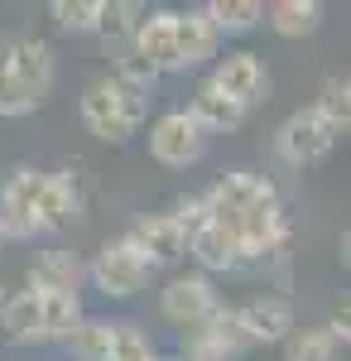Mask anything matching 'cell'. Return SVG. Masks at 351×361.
<instances>
[{
  "label": "cell",
  "mask_w": 351,
  "mask_h": 361,
  "mask_svg": "<svg viewBox=\"0 0 351 361\" xmlns=\"http://www.w3.org/2000/svg\"><path fill=\"white\" fill-rule=\"evenodd\" d=\"M337 140H342V130H337L327 116H318L313 106H298V111L274 130V154H279L284 164H294V169H308V164H318V159H327V154L337 149Z\"/></svg>",
  "instance_id": "obj_5"
},
{
  "label": "cell",
  "mask_w": 351,
  "mask_h": 361,
  "mask_svg": "<svg viewBox=\"0 0 351 361\" xmlns=\"http://www.w3.org/2000/svg\"><path fill=\"white\" fill-rule=\"evenodd\" d=\"M284 361H342V347L323 328H294L284 337Z\"/></svg>",
  "instance_id": "obj_25"
},
{
  "label": "cell",
  "mask_w": 351,
  "mask_h": 361,
  "mask_svg": "<svg viewBox=\"0 0 351 361\" xmlns=\"http://www.w3.org/2000/svg\"><path fill=\"white\" fill-rule=\"evenodd\" d=\"M68 222H73V212L58 193L54 173L25 164L0 183V241H34Z\"/></svg>",
  "instance_id": "obj_1"
},
{
  "label": "cell",
  "mask_w": 351,
  "mask_h": 361,
  "mask_svg": "<svg viewBox=\"0 0 351 361\" xmlns=\"http://www.w3.org/2000/svg\"><path fill=\"white\" fill-rule=\"evenodd\" d=\"M188 116L202 126V135H221V130H236V126H245V106L241 102H231L226 92H216L212 82H202L197 92H192L188 102Z\"/></svg>",
  "instance_id": "obj_20"
},
{
  "label": "cell",
  "mask_w": 351,
  "mask_h": 361,
  "mask_svg": "<svg viewBox=\"0 0 351 361\" xmlns=\"http://www.w3.org/2000/svg\"><path fill=\"white\" fill-rule=\"evenodd\" d=\"M0 304H5V284H0Z\"/></svg>",
  "instance_id": "obj_30"
},
{
  "label": "cell",
  "mask_w": 351,
  "mask_h": 361,
  "mask_svg": "<svg viewBox=\"0 0 351 361\" xmlns=\"http://www.w3.org/2000/svg\"><path fill=\"white\" fill-rule=\"evenodd\" d=\"M216 308H221L216 284H212V275H202V270H178V275H168V284H164V294H159V313L173 328H183V333H192L197 323H207Z\"/></svg>",
  "instance_id": "obj_8"
},
{
  "label": "cell",
  "mask_w": 351,
  "mask_h": 361,
  "mask_svg": "<svg viewBox=\"0 0 351 361\" xmlns=\"http://www.w3.org/2000/svg\"><path fill=\"white\" fill-rule=\"evenodd\" d=\"M231 231H236V246H241V260H284V246H289V212H284V197L270 193L260 202H250L241 217H231Z\"/></svg>",
  "instance_id": "obj_4"
},
{
  "label": "cell",
  "mask_w": 351,
  "mask_h": 361,
  "mask_svg": "<svg viewBox=\"0 0 351 361\" xmlns=\"http://www.w3.org/2000/svg\"><path fill=\"white\" fill-rule=\"evenodd\" d=\"M188 255L202 275H226V270H241V246H236V231L226 222H202L188 236Z\"/></svg>",
  "instance_id": "obj_17"
},
{
  "label": "cell",
  "mask_w": 351,
  "mask_h": 361,
  "mask_svg": "<svg viewBox=\"0 0 351 361\" xmlns=\"http://www.w3.org/2000/svg\"><path fill=\"white\" fill-rule=\"evenodd\" d=\"M125 49H130L135 58H144L159 78H164V73H183V63H178V44H173V10H144Z\"/></svg>",
  "instance_id": "obj_15"
},
{
  "label": "cell",
  "mask_w": 351,
  "mask_h": 361,
  "mask_svg": "<svg viewBox=\"0 0 351 361\" xmlns=\"http://www.w3.org/2000/svg\"><path fill=\"white\" fill-rule=\"evenodd\" d=\"M49 15L68 34H97V25H101V0H54Z\"/></svg>",
  "instance_id": "obj_26"
},
{
  "label": "cell",
  "mask_w": 351,
  "mask_h": 361,
  "mask_svg": "<svg viewBox=\"0 0 351 361\" xmlns=\"http://www.w3.org/2000/svg\"><path fill=\"white\" fill-rule=\"evenodd\" d=\"M236 323H241V333L250 347H274V342H284V337L298 328L294 318V304L284 299V294H255V299H245L236 308Z\"/></svg>",
  "instance_id": "obj_13"
},
{
  "label": "cell",
  "mask_w": 351,
  "mask_h": 361,
  "mask_svg": "<svg viewBox=\"0 0 351 361\" xmlns=\"http://www.w3.org/2000/svg\"><path fill=\"white\" fill-rule=\"evenodd\" d=\"M173 44H178V63H183V73H188L197 63H212L216 58L221 34L212 29V20H207L202 5H197V10H173Z\"/></svg>",
  "instance_id": "obj_19"
},
{
  "label": "cell",
  "mask_w": 351,
  "mask_h": 361,
  "mask_svg": "<svg viewBox=\"0 0 351 361\" xmlns=\"http://www.w3.org/2000/svg\"><path fill=\"white\" fill-rule=\"evenodd\" d=\"M87 279L106 299H135L140 289L149 284V265L125 246V236H116V241H101L97 255L87 260Z\"/></svg>",
  "instance_id": "obj_7"
},
{
  "label": "cell",
  "mask_w": 351,
  "mask_h": 361,
  "mask_svg": "<svg viewBox=\"0 0 351 361\" xmlns=\"http://www.w3.org/2000/svg\"><path fill=\"white\" fill-rule=\"evenodd\" d=\"M207 82H212L216 92H226L231 102H241L245 111H250L255 102H265V92H270V73H265L260 54L236 49V54L216 58V68H212V78H207Z\"/></svg>",
  "instance_id": "obj_14"
},
{
  "label": "cell",
  "mask_w": 351,
  "mask_h": 361,
  "mask_svg": "<svg viewBox=\"0 0 351 361\" xmlns=\"http://www.w3.org/2000/svg\"><path fill=\"white\" fill-rule=\"evenodd\" d=\"M202 15L212 20L216 34H250V29L265 20V5L260 0H207Z\"/></svg>",
  "instance_id": "obj_22"
},
{
  "label": "cell",
  "mask_w": 351,
  "mask_h": 361,
  "mask_svg": "<svg viewBox=\"0 0 351 361\" xmlns=\"http://www.w3.org/2000/svg\"><path fill=\"white\" fill-rule=\"evenodd\" d=\"M39 106H44V102H39V97H29L25 87L0 68V116H5V121H20V116L39 111Z\"/></svg>",
  "instance_id": "obj_29"
},
{
  "label": "cell",
  "mask_w": 351,
  "mask_h": 361,
  "mask_svg": "<svg viewBox=\"0 0 351 361\" xmlns=\"http://www.w3.org/2000/svg\"><path fill=\"white\" fill-rule=\"evenodd\" d=\"M149 121V92H135L121 78L101 73L97 82L82 87V126L106 145H125Z\"/></svg>",
  "instance_id": "obj_2"
},
{
  "label": "cell",
  "mask_w": 351,
  "mask_h": 361,
  "mask_svg": "<svg viewBox=\"0 0 351 361\" xmlns=\"http://www.w3.org/2000/svg\"><path fill=\"white\" fill-rule=\"evenodd\" d=\"M144 361H159V357H144Z\"/></svg>",
  "instance_id": "obj_32"
},
{
  "label": "cell",
  "mask_w": 351,
  "mask_h": 361,
  "mask_svg": "<svg viewBox=\"0 0 351 361\" xmlns=\"http://www.w3.org/2000/svg\"><path fill=\"white\" fill-rule=\"evenodd\" d=\"M125 246L135 250L154 275V270H173V265L188 260V231L173 222V212H144L125 226Z\"/></svg>",
  "instance_id": "obj_6"
},
{
  "label": "cell",
  "mask_w": 351,
  "mask_h": 361,
  "mask_svg": "<svg viewBox=\"0 0 351 361\" xmlns=\"http://www.w3.org/2000/svg\"><path fill=\"white\" fill-rule=\"evenodd\" d=\"M159 361H178V357H159Z\"/></svg>",
  "instance_id": "obj_31"
},
{
  "label": "cell",
  "mask_w": 351,
  "mask_h": 361,
  "mask_svg": "<svg viewBox=\"0 0 351 361\" xmlns=\"http://www.w3.org/2000/svg\"><path fill=\"white\" fill-rule=\"evenodd\" d=\"M313 111L327 116L337 130H347V121H351V82L347 78H327L323 92H318V102H313Z\"/></svg>",
  "instance_id": "obj_27"
},
{
  "label": "cell",
  "mask_w": 351,
  "mask_h": 361,
  "mask_svg": "<svg viewBox=\"0 0 351 361\" xmlns=\"http://www.w3.org/2000/svg\"><path fill=\"white\" fill-rule=\"evenodd\" d=\"M87 279V260H78V250L49 246L29 260V289L34 294H78Z\"/></svg>",
  "instance_id": "obj_16"
},
{
  "label": "cell",
  "mask_w": 351,
  "mask_h": 361,
  "mask_svg": "<svg viewBox=\"0 0 351 361\" xmlns=\"http://www.w3.org/2000/svg\"><path fill=\"white\" fill-rule=\"evenodd\" d=\"M140 15H144V5H135V0H101V25H97V34L106 39L111 49H125L135 25H140Z\"/></svg>",
  "instance_id": "obj_24"
},
{
  "label": "cell",
  "mask_w": 351,
  "mask_h": 361,
  "mask_svg": "<svg viewBox=\"0 0 351 361\" xmlns=\"http://www.w3.org/2000/svg\"><path fill=\"white\" fill-rule=\"evenodd\" d=\"M149 154L164 169H192L207 154V135L188 116V106H173V111L154 116V126H149Z\"/></svg>",
  "instance_id": "obj_9"
},
{
  "label": "cell",
  "mask_w": 351,
  "mask_h": 361,
  "mask_svg": "<svg viewBox=\"0 0 351 361\" xmlns=\"http://www.w3.org/2000/svg\"><path fill=\"white\" fill-rule=\"evenodd\" d=\"M68 347H73L78 361H144V357H154L144 328L125 323V318H82V328L68 337Z\"/></svg>",
  "instance_id": "obj_3"
},
{
  "label": "cell",
  "mask_w": 351,
  "mask_h": 361,
  "mask_svg": "<svg viewBox=\"0 0 351 361\" xmlns=\"http://www.w3.org/2000/svg\"><path fill=\"white\" fill-rule=\"evenodd\" d=\"M82 299L78 294H44V342H68L82 328Z\"/></svg>",
  "instance_id": "obj_23"
},
{
  "label": "cell",
  "mask_w": 351,
  "mask_h": 361,
  "mask_svg": "<svg viewBox=\"0 0 351 361\" xmlns=\"http://www.w3.org/2000/svg\"><path fill=\"white\" fill-rule=\"evenodd\" d=\"M0 68L25 87L29 97L44 102V97L54 92V78H58V54H54L49 39H39V34H20V39L0 44Z\"/></svg>",
  "instance_id": "obj_10"
},
{
  "label": "cell",
  "mask_w": 351,
  "mask_h": 361,
  "mask_svg": "<svg viewBox=\"0 0 351 361\" xmlns=\"http://www.w3.org/2000/svg\"><path fill=\"white\" fill-rule=\"evenodd\" d=\"M270 193H279L274 178L255 173V169H226L216 183L202 188V202H207L212 222H231V217H241L250 202H260V197H270Z\"/></svg>",
  "instance_id": "obj_12"
},
{
  "label": "cell",
  "mask_w": 351,
  "mask_h": 361,
  "mask_svg": "<svg viewBox=\"0 0 351 361\" xmlns=\"http://www.w3.org/2000/svg\"><path fill=\"white\" fill-rule=\"evenodd\" d=\"M250 352L241 323H236V308H216L207 323H197L188 337H183V352L178 361H241Z\"/></svg>",
  "instance_id": "obj_11"
},
{
  "label": "cell",
  "mask_w": 351,
  "mask_h": 361,
  "mask_svg": "<svg viewBox=\"0 0 351 361\" xmlns=\"http://www.w3.org/2000/svg\"><path fill=\"white\" fill-rule=\"evenodd\" d=\"M54 183L63 202H68V212H73V222H78L82 212H87V202H92V178H87V169L82 164H68V169H54Z\"/></svg>",
  "instance_id": "obj_28"
},
{
  "label": "cell",
  "mask_w": 351,
  "mask_h": 361,
  "mask_svg": "<svg viewBox=\"0 0 351 361\" xmlns=\"http://www.w3.org/2000/svg\"><path fill=\"white\" fill-rule=\"evenodd\" d=\"M265 25L279 39H308V34L323 29V5L318 0H274L265 10Z\"/></svg>",
  "instance_id": "obj_21"
},
{
  "label": "cell",
  "mask_w": 351,
  "mask_h": 361,
  "mask_svg": "<svg viewBox=\"0 0 351 361\" xmlns=\"http://www.w3.org/2000/svg\"><path fill=\"white\" fill-rule=\"evenodd\" d=\"M0 333L15 347H39L44 342V294H34V289L5 294V304H0Z\"/></svg>",
  "instance_id": "obj_18"
}]
</instances>
